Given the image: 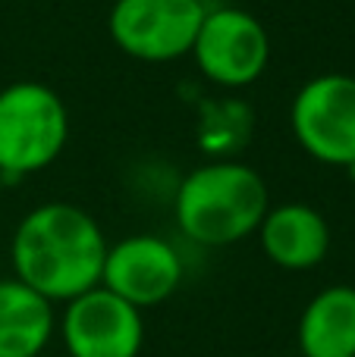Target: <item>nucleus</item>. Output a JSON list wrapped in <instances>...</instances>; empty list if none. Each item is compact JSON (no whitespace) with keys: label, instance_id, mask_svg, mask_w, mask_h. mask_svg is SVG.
I'll use <instances>...</instances> for the list:
<instances>
[{"label":"nucleus","instance_id":"13","mask_svg":"<svg viewBox=\"0 0 355 357\" xmlns=\"http://www.w3.org/2000/svg\"><path fill=\"white\" fill-rule=\"evenodd\" d=\"M349 173H352V178H355V163H352V167H349Z\"/></svg>","mask_w":355,"mask_h":357},{"label":"nucleus","instance_id":"4","mask_svg":"<svg viewBox=\"0 0 355 357\" xmlns=\"http://www.w3.org/2000/svg\"><path fill=\"white\" fill-rule=\"evenodd\" d=\"M289 126L308 157L349 169L355 163V79L346 73L308 79L293 98Z\"/></svg>","mask_w":355,"mask_h":357},{"label":"nucleus","instance_id":"1","mask_svg":"<svg viewBox=\"0 0 355 357\" xmlns=\"http://www.w3.org/2000/svg\"><path fill=\"white\" fill-rule=\"evenodd\" d=\"M107 248L92 213L66 201H50L19 220L10 257L16 279L50 304H66L101 285Z\"/></svg>","mask_w":355,"mask_h":357},{"label":"nucleus","instance_id":"3","mask_svg":"<svg viewBox=\"0 0 355 357\" xmlns=\"http://www.w3.org/2000/svg\"><path fill=\"white\" fill-rule=\"evenodd\" d=\"M69 113L60 94L41 82H13L0 91V173L31 176L63 154Z\"/></svg>","mask_w":355,"mask_h":357},{"label":"nucleus","instance_id":"10","mask_svg":"<svg viewBox=\"0 0 355 357\" xmlns=\"http://www.w3.org/2000/svg\"><path fill=\"white\" fill-rule=\"evenodd\" d=\"M57 329L54 304L22 279H0V357H38Z\"/></svg>","mask_w":355,"mask_h":357},{"label":"nucleus","instance_id":"8","mask_svg":"<svg viewBox=\"0 0 355 357\" xmlns=\"http://www.w3.org/2000/svg\"><path fill=\"white\" fill-rule=\"evenodd\" d=\"M182 282V257L167 238L129 235L107 248L101 285L138 310L164 304Z\"/></svg>","mask_w":355,"mask_h":357},{"label":"nucleus","instance_id":"7","mask_svg":"<svg viewBox=\"0 0 355 357\" xmlns=\"http://www.w3.org/2000/svg\"><path fill=\"white\" fill-rule=\"evenodd\" d=\"M60 339L69 357H138L145 320L136 304L94 285L66 301L60 317Z\"/></svg>","mask_w":355,"mask_h":357},{"label":"nucleus","instance_id":"9","mask_svg":"<svg viewBox=\"0 0 355 357\" xmlns=\"http://www.w3.org/2000/svg\"><path fill=\"white\" fill-rule=\"evenodd\" d=\"M258 238L270 264L293 273L318 266L331 251V226L324 213L299 201L268 207L258 226Z\"/></svg>","mask_w":355,"mask_h":357},{"label":"nucleus","instance_id":"12","mask_svg":"<svg viewBox=\"0 0 355 357\" xmlns=\"http://www.w3.org/2000/svg\"><path fill=\"white\" fill-rule=\"evenodd\" d=\"M3 185H6V176H3V173H0V191H3Z\"/></svg>","mask_w":355,"mask_h":357},{"label":"nucleus","instance_id":"5","mask_svg":"<svg viewBox=\"0 0 355 357\" xmlns=\"http://www.w3.org/2000/svg\"><path fill=\"white\" fill-rule=\"evenodd\" d=\"M205 13L201 0H117L107 29L132 60L170 63L192 54Z\"/></svg>","mask_w":355,"mask_h":357},{"label":"nucleus","instance_id":"11","mask_svg":"<svg viewBox=\"0 0 355 357\" xmlns=\"http://www.w3.org/2000/svg\"><path fill=\"white\" fill-rule=\"evenodd\" d=\"M305 357H355V285H327L299 317Z\"/></svg>","mask_w":355,"mask_h":357},{"label":"nucleus","instance_id":"6","mask_svg":"<svg viewBox=\"0 0 355 357\" xmlns=\"http://www.w3.org/2000/svg\"><path fill=\"white\" fill-rule=\"evenodd\" d=\"M192 56L205 79L224 88H245L261 79L270 60V38L261 19L239 6L208 10L195 35Z\"/></svg>","mask_w":355,"mask_h":357},{"label":"nucleus","instance_id":"2","mask_svg":"<svg viewBox=\"0 0 355 357\" xmlns=\"http://www.w3.org/2000/svg\"><path fill=\"white\" fill-rule=\"evenodd\" d=\"M268 185L258 169L236 160H214L180 182L173 213L195 245L224 248L258 232L268 213Z\"/></svg>","mask_w":355,"mask_h":357}]
</instances>
